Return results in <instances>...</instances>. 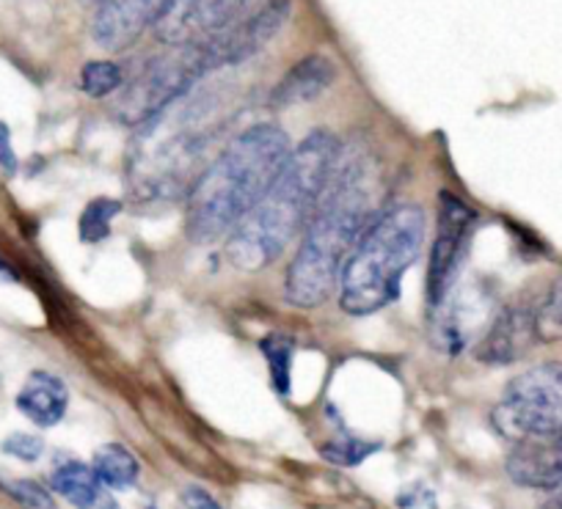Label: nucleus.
<instances>
[{"mask_svg": "<svg viewBox=\"0 0 562 509\" xmlns=\"http://www.w3.org/2000/svg\"><path fill=\"white\" fill-rule=\"evenodd\" d=\"M293 144L279 124H254L229 140L188 193L186 226L193 242L229 237L281 174Z\"/></svg>", "mask_w": 562, "mask_h": 509, "instance_id": "7ed1b4c3", "label": "nucleus"}, {"mask_svg": "<svg viewBox=\"0 0 562 509\" xmlns=\"http://www.w3.org/2000/svg\"><path fill=\"white\" fill-rule=\"evenodd\" d=\"M434 312V339L447 355H458L469 348V344L488 330L491 314L488 301L480 295L477 290H452L445 301L439 303Z\"/></svg>", "mask_w": 562, "mask_h": 509, "instance_id": "9d476101", "label": "nucleus"}, {"mask_svg": "<svg viewBox=\"0 0 562 509\" xmlns=\"http://www.w3.org/2000/svg\"><path fill=\"white\" fill-rule=\"evenodd\" d=\"M378 452V443L370 441H361L356 436H342L337 441H328L323 443L321 454L334 465H345V468H356V465L364 463L370 454Z\"/></svg>", "mask_w": 562, "mask_h": 509, "instance_id": "4be33fe9", "label": "nucleus"}, {"mask_svg": "<svg viewBox=\"0 0 562 509\" xmlns=\"http://www.w3.org/2000/svg\"><path fill=\"white\" fill-rule=\"evenodd\" d=\"M0 452L20 460V463H36L45 454V441L40 436H34V432H12V436L3 438Z\"/></svg>", "mask_w": 562, "mask_h": 509, "instance_id": "b1692460", "label": "nucleus"}, {"mask_svg": "<svg viewBox=\"0 0 562 509\" xmlns=\"http://www.w3.org/2000/svg\"><path fill=\"white\" fill-rule=\"evenodd\" d=\"M80 91L91 100H102V97H111L113 91L124 89V72L119 64L113 61H89L80 69Z\"/></svg>", "mask_w": 562, "mask_h": 509, "instance_id": "412c9836", "label": "nucleus"}, {"mask_svg": "<svg viewBox=\"0 0 562 509\" xmlns=\"http://www.w3.org/2000/svg\"><path fill=\"white\" fill-rule=\"evenodd\" d=\"M14 405H18V410L31 421V425L47 430V427L61 425L64 416H67L69 388L67 383L58 375H53V372L36 370L31 372L29 381L23 383Z\"/></svg>", "mask_w": 562, "mask_h": 509, "instance_id": "2eb2a0df", "label": "nucleus"}, {"mask_svg": "<svg viewBox=\"0 0 562 509\" xmlns=\"http://www.w3.org/2000/svg\"><path fill=\"white\" fill-rule=\"evenodd\" d=\"M0 281H18V273H14V268L3 257H0Z\"/></svg>", "mask_w": 562, "mask_h": 509, "instance_id": "bb28decb", "label": "nucleus"}, {"mask_svg": "<svg viewBox=\"0 0 562 509\" xmlns=\"http://www.w3.org/2000/svg\"><path fill=\"white\" fill-rule=\"evenodd\" d=\"M386 210L378 160L367 149L339 155L331 182L317 202L304 240L284 279V297L299 308H317L339 290L345 262Z\"/></svg>", "mask_w": 562, "mask_h": 509, "instance_id": "f257e3e1", "label": "nucleus"}, {"mask_svg": "<svg viewBox=\"0 0 562 509\" xmlns=\"http://www.w3.org/2000/svg\"><path fill=\"white\" fill-rule=\"evenodd\" d=\"M50 487L75 509H119L113 493L80 460H61L50 474Z\"/></svg>", "mask_w": 562, "mask_h": 509, "instance_id": "dca6fc26", "label": "nucleus"}, {"mask_svg": "<svg viewBox=\"0 0 562 509\" xmlns=\"http://www.w3.org/2000/svg\"><path fill=\"white\" fill-rule=\"evenodd\" d=\"M147 509H158V507H147Z\"/></svg>", "mask_w": 562, "mask_h": 509, "instance_id": "c756f323", "label": "nucleus"}, {"mask_svg": "<svg viewBox=\"0 0 562 509\" xmlns=\"http://www.w3.org/2000/svg\"><path fill=\"white\" fill-rule=\"evenodd\" d=\"M337 80V64L328 56H306L301 61H295L293 67L284 72V78L273 86L270 91V108L276 111H284V108L304 105V102L317 100V97L326 94L328 89Z\"/></svg>", "mask_w": 562, "mask_h": 509, "instance_id": "4468645a", "label": "nucleus"}, {"mask_svg": "<svg viewBox=\"0 0 562 509\" xmlns=\"http://www.w3.org/2000/svg\"><path fill=\"white\" fill-rule=\"evenodd\" d=\"M339 155L342 140L328 129H312L299 146H293L262 202L226 237V262L243 273H257L288 251L295 237L304 235L331 182Z\"/></svg>", "mask_w": 562, "mask_h": 509, "instance_id": "f03ea898", "label": "nucleus"}, {"mask_svg": "<svg viewBox=\"0 0 562 509\" xmlns=\"http://www.w3.org/2000/svg\"><path fill=\"white\" fill-rule=\"evenodd\" d=\"M428 215L419 204L403 202L383 210L370 226L339 275V306L353 317H367L400 297L405 273L425 248Z\"/></svg>", "mask_w": 562, "mask_h": 509, "instance_id": "20e7f679", "label": "nucleus"}, {"mask_svg": "<svg viewBox=\"0 0 562 509\" xmlns=\"http://www.w3.org/2000/svg\"><path fill=\"white\" fill-rule=\"evenodd\" d=\"M477 215L463 199L445 191L439 196V220H436L434 248H430L428 264V303L430 308L439 306L458 284L463 259L469 253Z\"/></svg>", "mask_w": 562, "mask_h": 509, "instance_id": "0eeeda50", "label": "nucleus"}, {"mask_svg": "<svg viewBox=\"0 0 562 509\" xmlns=\"http://www.w3.org/2000/svg\"><path fill=\"white\" fill-rule=\"evenodd\" d=\"M543 509H562V501H551L549 507H543Z\"/></svg>", "mask_w": 562, "mask_h": 509, "instance_id": "cd10ccee", "label": "nucleus"}, {"mask_svg": "<svg viewBox=\"0 0 562 509\" xmlns=\"http://www.w3.org/2000/svg\"><path fill=\"white\" fill-rule=\"evenodd\" d=\"M246 0H171L155 23V36L169 47L204 45L235 25Z\"/></svg>", "mask_w": 562, "mask_h": 509, "instance_id": "6e6552de", "label": "nucleus"}, {"mask_svg": "<svg viewBox=\"0 0 562 509\" xmlns=\"http://www.w3.org/2000/svg\"><path fill=\"white\" fill-rule=\"evenodd\" d=\"M507 476L516 485L554 496L562 487V436L518 443L507 457Z\"/></svg>", "mask_w": 562, "mask_h": 509, "instance_id": "ddd939ff", "label": "nucleus"}, {"mask_svg": "<svg viewBox=\"0 0 562 509\" xmlns=\"http://www.w3.org/2000/svg\"><path fill=\"white\" fill-rule=\"evenodd\" d=\"M207 72H215L207 45L171 47L164 56H155L124 86L113 113L119 122L130 124V127L153 122L166 108L182 100Z\"/></svg>", "mask_w": 562, "mask_h": 509, "instance_id": "39448f33", "label": "nucleus"}, {"mask_svg": "<svg viewBox=\"0 0 562 509\" xmlns=\"http://www.w3.org/2000/svg\"><path fill=\"white\" fill-rule=\"evenodd\" d=\"M182 504H186V509H224L213 493L199 485H188L182 490Z\"/></svg>", "mask_w": 562, "mask_h": 509, "instance_id": "a878e982", "label": "nucleus"}, {"mask_svg": "<svg viewBox=\"0 0 562 509\" xmlns=\"http://www.w3.org/2000/svg\"><path fill=\"white\" fill-rule=\"evenodd\" d=\"M535 342H538V333H535L532 308L507 306L494 314L488 330L480 336V342L474 344V359L483 364L505 366L529 353Z\"/></svg>", "mask_w": 562, "mask_h": 509, "instance_id": "f8f14e48", "label": "nucleus"}, {"mask_svg": "<svg viewBox=\"0 0 562 509\" xmlns=\"http://www.w3.org/2000/svg\"><path fill=\"white\" fill-rule=\"evenodd\" d=\"M18 168H20V160H18V151H14L12 146V129L0 122V174L14 177L18 174Z\"/></svg>", "mask_w": 562, "mask_h": 509, "instance_id": "393cba45", "label": "nucleus"}, {"mask_svg": "<svg viewBox=\"0 0 562 509\" xmlns=\"http://www.w3.org/2000/svg\"><path fill=\"white\" fill-rule=\"evenodd\" d=\"M171 0H102L91 23V36L108 53H122L155 29Z\"/></svg>", "mask_w": 562, "mask_h": 509, "instance_id": "9b49d317", "label": "nucleus"}, {"mask_svg": "<svg viewBox=\"0 0 562 509\" xmlns=\"http://www.w3.org/2000/svg\"><path fill=\"white\" fill-rule=\"evenodd\" d=\"M119 213H122V202H116V199H94V202L86 204V210L80 213V240L89 242V246L105 240Z\"/></svg>", "mask_w": 562, "mask_h": 509, "instance_id": "aec40b11", "label": "nucleus"}, {"mask_svg": "<svg viewBox=\"0 0 562 509\" xmlns=\"http://www.w3.org/2000/svg\"><path fill=\"white\" fill-rule=\"evenodd\" d=\"M554 501H562V487H560V490L554 493Z\"/></svg>", "mask_w": 562, "mask_h": 509, "instance_id": "c85d7f7f", "label": "nucleus"}, {"mask_svg": "<svg viewBox=\"0 0 562 509\" xmlns=\"http://www.w3.org/2000/svg\"><path fill=\"white\" fill-rule=\"evenodd\" d=\"M496 430L513 441L562 436V364L549 361L521 372L507 383L505 394L496 403Z\"/></svg>", "mask_w": 562, "mask_h": 509, "instance_id": "423d86ee", "label": "nucleus"}, {"mask_svg": "<svg viewBox=\"0 0 562 509\" xmlns=\"http://www.w3.org/2000/svg\"><path fill=\"white\" fill-rule=\"evenodd\" d=\"M91 471L108 490H130L140 476V463L122 443H105L91 457Z\"/></svg>", "mask_w": 562, "mask_h": 509, "instance_id": "f3484780", "label": "nucleus"}, {"mask_svg": "<svg viewBox=\"0 0 562 509\" xmlns=\"http://www.w3.org/2000/svg\"><path fill=\"white\" fill-rule=\"evenodd\" d=\"M290 12H293V0H265L262 9L254 12L251 18L229 25L224 34L204 42L210 56H213L215 69L235 67V64L248 61L259 50H265L276 39V34L288 25Z\"/></svg>", "mask_w": 562, "mask_h": 509, "instance_id": "1a4fd4ad", "label": "nucleus"}, {"mask_svg": "<svg viewBox=\"0 0 562 509\" xmlns=\"http://www.w3.org/2000/svg\"><path fill=\"white\" fill-rule=\"evenodd\" d=\"M0 487L23 509H56V498L36 479H3Z\"/></svg>", "mask_w": 562, "mask_h": 509, "instance_id": "5701e85b", "label": "nucleus"}, {"mask_svg": "<svg viewBox=\"0 0 562 509\" xmlns=\"http://www.w3.org/2000/svg\"><path fill=\"white\" fill-rule=\"evenodd\" d=\"M259 350H262L265 361H268L270 383H273L276 394L288 397L290 386H293V353H295L293 339L281 333H270L259 342Z\"/></svg>", "mask_w": 562, "mask_h": 509, "instance_id": "a211bd4d", "label": "nucleus"}, {"mask_svg": "<svg viewBox=\"0 0 562 509\" xmlns=\"http://www.w3.org/2000/svg\"><path fill=\"white\" fill-rule=\"evenodd\" d=\"M538 342H562V275L532 308Z\"/></svg>", "mask_w": 562, "mask_h": 509, "instance_id": "6ab92c4d", "label": "nucleus"}]
</instances>
